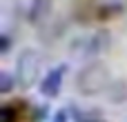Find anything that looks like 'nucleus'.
<instances>
[{
    "label": "nucleus",
    "instance_id": "obj_2",
    "mask_svg": "<svg viewBox=\"0 0 127 122\" xmlns=\"http://www.w3.org/2000/svg\"><path fill=\"white\" fill-rule=\"evenodd\" d=\"M40 53L36 49H25L20 56H18V62H16V80L22 89H31L40 76Z\"/></svg>",
    "mask_w": 127,
    "mask_h": 122
},
{
    "label": "nucleus",
    "instance_id": "obj_1",
    "mask_svg": "<svg viewBox=\"0 0 127 122\" xmlns=\"http://www.w3.org/2000/svg\"><path fill=\"white\" fill-rule=\"evenodd\" d=\"M109 87H112L109 84V71L100 62H92V64L83 67L78 71V76H76V89L85 98L98 96V93H103Z\"/></svg>",
    "mask_w": 127,
    "mask_h": 122
},
{
    "label": "nucleus",
    "instance_id": "obj_6",
    "mask_svg": "<svg viewBox=\"0 0 127 122\" xmlns=\"http://www.w3.org/2000/svg\"><path fill=\"white\" fill-rule=\"evenodd\" d=\"M121 11H123V4H118V2L105 4V7H100V9H98V20H109V18L118 16Z\"/></svg>",
    "mask_w": 127,
    "mask_h": 122
},
{
    "label": "nucleus",
    "instance_id": "obj_5",
    "mask_svg": "<svg viewBox=\"0 0 127 122\" xmlns=\"http://www.w3.org/2000/svg\"><path fill=\"white\" fill-rule=\"evenodd\" d=\"M49 13H51V0H33L29 7V22L40 24L42 20H47Z\"/></svg>",
    "mask_w": 127,
    "mask_h": 122
},
{
    "label": "nucleus",
    "instance_id": "obj_11",
    "mask_svg": "<svg viewBox=\"0 0 127 122\" xmlns=\"http://www.w3.org/2000/svg\"><path fill=\"white\" fill-rule=\"evenodd\" d=\"M89 122H100V120H89Z\"/></svg>",
    "mask_w": 127,
    "mask_h": 122
},
{
    "label": "nucleus",
    "instance_id": "obj_4",
    "mask_svg": "<svg viewBox=\"0 0 127 122\" xmlns=\"http://www.w3.org/2000/svg\"><path fill=\"white\" fill-rule=\"evenodd\" d=\"M109 47V33L107 31H96L92 38L85 40V56H98Z\"/></svg>",
    "mask_w": 127,
    "mask_h": 122
},
{
    "label": "nucleus",
    "instance_id": "obj_10",
    "mask_svg": "<svg viewBox=\"0 0 127 122\" xmlns=\"http://www.w3.org/2000/svg\"><path fill=\"white\" fill-rule=\"evenodd\" d=\"M67 116H69V113H67V109H60V111L54 116V122H67Z\"/></svg>",
    "mask_w": 127,
    "mask_h": 122
},
{
    "label": "nucleus",
    "instance_id": "obj_7",
    "mask_svg": "<svg viewBox=\"0 0 127 122\" xmlns=\"http://www.w3.org/2000/svg\"><path fill=\"white\" fill-rule=\"evenodd\" d=\"M0 122H18V109L11 104H4L0 109Z\"/></svg>",
    "mask_w": 127,
    "mask_h": 122
},
{
    "label": "nucleus",
    "instance_id": "obj_8",
    "mask_svg": "<svg viewBox=\"0 0 127 122\" xmlns=\"http://www.w3.org/2000/svg\"><path fill=\"white\" fill-rule=\"evenodd\" d=\"M18 80H13V76L11 73H7V71H0V93H9L11 89H13V84H16Z\"/></svg>",
    "mask_w": 127,
    "mask_h": 122
},
{
    "label": "nucleus",
    "instance_id": "obj_9",
    "mask_svg": "<svg viewBox=\"0 0 127 122\" xmlns=\"http://www.w3.org/2000/svg\"><path fill=\"white\" fill-rule=\"evenodd\" d=\"M9 49H11V40H9L7 33H2L0 36V53L4 56V53H9Z\"/></svg>",
    "mask_w": 127,
    "mask_h": 122
},
{
    "label": "nucleus",
    "instance_id": "obj_3",
    "mask_svg": "<svg viewBox=\"0 0 127 122\" xmlns=\"http://www.w3.org/2000/svg\"><path fill=\"white\" fill-rule=\"evenodd\" d=\"M63 76H65V64L51 69L40 82V93L45 98H56L60 93V87H63Z\"/></svg>",
    "mask_w": 127,
    "mask_h": 122
}]
</instances>
